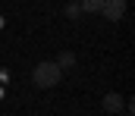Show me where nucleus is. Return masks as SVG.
Instances as JSON below:
<instances>
[{"label":"nucleus","instance_id":"1","mask_svg":"<svg viewBox=\"0 0 135 116\" xmlns=\"http://www.w3.org/2000/svg\"><path fill=\"white\" fill-rule=\"evenodd\" d=\"M60 78H63V69H60L54 60H41V63L32 69V82L38 85V88H54Z\"/></svg>","mask_w":135,"mask_h":116},{"label":"nucleus","instance_id":"2","mask_svg":"<svg viewBox=\"0 0 135 116\" xmlns=\"http://www.w3.org/2000/svg\"><path fill=\"white\" fill-rule=\"evenodd\" d=\"M101 13H104L107 22H119V19L126 16V0H104Z\"/></svg>","mask_w":135,"mask_h":116},{"label":"nucleus","instance_id":"3","mask_svg":"<svg viewBox=\"0 0 135 116\" xmlns=\"http://www.w3.org/2000/svg\"><path fill=\"white\" fill-rule=\"evenodd\" d=\"M123 104H126V97H119V94H107V97H104V110H107L110 116L119 113V110H123Z\"/></svg>","mask_w":135,"mask_h":116},{"label":"nucleus","instance_id":"4","mask_svg":"<svg viewBox=\"0 0 135 116\" xmlns=\"http://www.w3.org/2000/svg\"><path fill=\"white\" fill-rule=\"evenodd\" d=\"M54 63H57V66H60V69H69V66H75V57H72V53H69V50H63V53H60V57H57V60H54Z\"/></svg>","mask_w":135,"mask_h":116},{"label":"nucleus","instance_id":"5","mask_svg":"<svg viewBox=\"0 0 135 116\" xmlns=\"http://www.w3.org/2000/svg\"><path fill=\"white\" fill-rule=\"evenodd\" d=\"M101 6H104V0H82V9L85 13H101Z\"/></svg>","mask_w":135,"mask_h":116},{"label":"nucleus","instance_id":"6","mask_svg":"<svg viewBox=\"0 0 135 116\" xmlns=\"http://www.w3.org/2000/svg\"><path fill=\"white\" fill-rule=\"evenodd\" d=\"M79 13H82L79 3H69V6H66V16H69V19H79Z\"/></svg>","mask_w":135,"mask_h":116},{"label":"nucleus","instance_id":"7","mask_svg":"<svg viewBox=\"0 0 135 116\" xmlns=\"http://www.w3.org/2000/svg\"><path fill=\"white\" fill-rule=\"evenodd\" d=\"M0 28H3V19H0Z\"/></svg>","mask_w":135,"mask_h":116},{"label":"nucleus","instance_id":"8","mask_svg":"<svg viewBox=\"0 0 135 116\" xmlns=\"http://www.w3.org/2000/svg\"><path fill=\"white\" fill-rule=\"evenodd\" d=\"M126 116H129V113H126Z\"/></svg>","mask_w":135,"mask_h":116}]
</instances>
